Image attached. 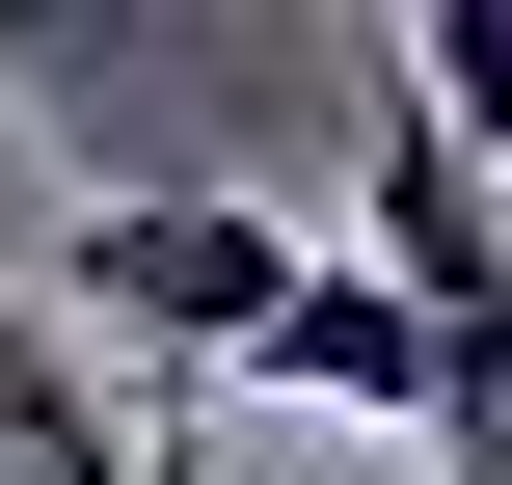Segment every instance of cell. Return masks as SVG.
<instances>
[{
  "label": "cell",
  "mask_w": 512,
  "mask_h": 485,
  "mask_svg": "<svg viewBox=\"0 0 512 485\" xmlns=\"http://www.w3.org/2000/svg\"><path fill=\"white\" fill-rule=\"evenodd\" d=\"M243 378H270V405H351V432H405V459H432V405H459V351H432V324L351 270V243L270 297V351H243Z\"/></svg>",
  "instance_id": "3957f363"
},
{
  "label": "cell",
  "mask_w": 512,
  "mask_h": 485,
  "mask_svg": "<svg viewBox=\"0 0 512 485\" xmlns=\"http://www.w3.org/2000/svg\"><path fill=\"white\" fill-rule=\"evenodd\" d=\"M351 270H378L432 351H459V324H512V189L405 108V81H378V162H351Z\"/></svg>",
  "instance_id": "7a4b0ae2"
},
{
  "label": "cell",
  "mask_w": 512,
  "mask_h": 485,
  "mask_svg": "<svg viewBox=\"0 0 512 485\" xmlns=\"http://www.w3.org/2000/svg\"><path fill=\"white\" fill-rule=\"evenodd\" d=\"M378 485H432V459H378Z\"/></svg>",
  "instance_id": "8992f818"
},
{
  "label": "cell",
  "mask_w": 512,
  "mask_h": 485,
  "mask_svg": "<svg viewBox=\"0 0 512 485\" xmlns=\"http://www.w3.org/2000/svg\"><path fill=\"white\" fill-rule=\"evenodd\" d=\"M0 485H189V405H108V351L0 297Z\"/></svg>",
  "instance_id": "277c9868"
},
{
  "label": "cell",
  "mask_w": 512,
  "mask_h": 485,
  "mask_svg": "<svg viewBox=\"0 0 512 485\" xmlns=\"http://www.w3.org/2000/svg\"><path fill=\"white\" fill-rule=\"evenodd\" d=\"M378 81H405V108L512 189V0H405V54H378Z\"/></svg>",
  "instance_id": "5b68a950"
},
{
  "label": "cell",
  "mask_w": 512,
  "mask_h": 485,
  "mask_svg": "<svg viewBox=\"0 0 512 485\" xmlns=\"http://www.w3.org/2000/svg\"><path fill=\"white\" fill-rule=\"evenodd\" d=\"M297 270H324V243H297L270 189H189V162H108V189H81V243H54V297L135 351V405H162V378H243Z\"/></svg>",
  "instance_id": "6da1fadb"
}]
</instances>
